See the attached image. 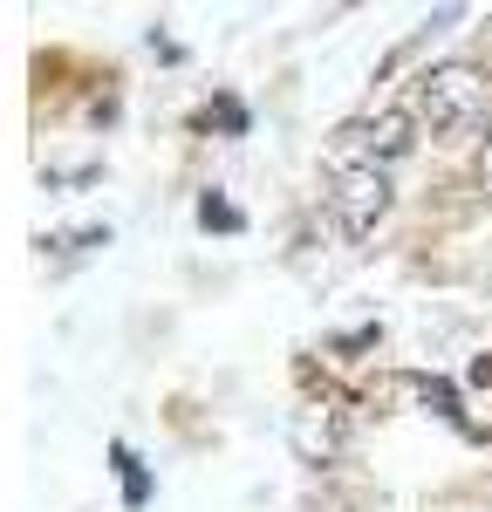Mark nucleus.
I'll return each instance as SVG.
<instances>
[{"mask_svg": "<svg viewBox=\"0 0 492 512\" xmlns=\"http://www.w3.org/2000/svg\"><path fill=\"white\" fill-rule=\"evenodd\" d=\"M205 226H240V212L226 198H205Z\"/></svg>", "mask_w": 492, "mask_h": 512, "instance_id": "obj_4", "label": "nucleus"}, {"mask_svg": "<svg viewBox=\"0 0 492 512\" xmlns=\"http://www.w3.org/2000/svg\"><path fill=\"white\" fill-rule=\"evenodd\" d=\"M349 137H363V151H369V164H376V171H383L390 158H404L410 144H417V137H410V117H404V110H376V117L356 123Z\"/></svg>", "mask_w": 492, "mask_h": 512, "instance_id": "obj_3", "label": "nucleus"}, {"mask_svg": "<svg viewBox=\"0 0 492 512\" xmlns=\"http://www.w3.org/2000/svg\"><path fill=\"white\" fill-rule=\"evenodd\" d=\"M390 178L376 171V164H349L342 178H335V192H328V205H335V226H342V239H369L383 219H390Z\"/></svg>", "mask_w": 492, "mask_h": 512, "instance_id": "obj_2", "label": "nucleus"}, {"mask_svg": "<svg viewBox=\"0 0 492 512\" xmlns=\"http://www.w3.org/2000/svg\"><path fill=\"white\" fill-rule=\"evenodd\" d=\"M479 185H486V198H492V144H486V171H479Z\"/></svg>", "mask_w": 492, "mask_h": 512, "instance_id": "obj_5", "label": "nucleus"}, {"mask_svg": "<svg viewBox=\"0 0 492 512\" xmlns=\"http://www.w3.org/2000/svg\"><path fill=\"white\" fill-rule=\"evenodd\" d=\"M417 110H424V123H431L445 144L479 137L492 123L486 69H472V62H438V69H424V76H417Z\"/></svg>", "mask_w": 492, "mask_h": 512, "instance_id": "obj_1", "label": "nucleus"}]
</instances>
